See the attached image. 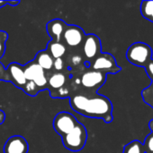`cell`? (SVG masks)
<instances>
[{"label": "cell", "instance_id": "ac0fdd59", "mask_svg": "<svg viewBox=\"0 0 153 153\" xmlns=\"http://www.w3.org/2000/svg\"><path fill=\"white\" fill-rule=\"evenodd\" d=\"M123 153H145V151L143 144L140 141L134 140L124 146Z\"/></svg>", "mask_w": 153, "mask_h": 153}, {"label": "cell", "instance_id": "d4e9b609", "mask_svg": "<svg viewBox=\"0 0 153 153\" xmlns=\"http://www.w3.org/2000/svg\"><path fill=\"white\" fill-rule=\"evenodd\" d=\"M20 2L18 1V0H14V1H0V9L2 8V7H4L5 5H6V4H9V5H11V6H15V5H17L18 4H19Z\"/></svg>", "mask_w": 153, "mask_h": 153}, {"label": "cell", "instance_id": "e0dca14e", "mask_svg": "<svg viewBox=\"0 0 153 153\" xmlns=\"http://www.w3.org/2000/svg\"><path fill=\"white\" fill-rule=\"evenodd\" d=\"M141 13L145 19L153 22V0H145L142 2Z\"/></svg>", "mask_w": 153, "mask_h": 153}, {"label": "cell", "instance_id": "4fadbf2b", "mask_svg": "<svg viewBox=\"0 0 153 153\" xmlns=\"http://www.w3.org/2000/svg\"><path fill=\"white\" fill-rule=\"evenodd\" d=\"M68 77L62 72H55L48 77V91L52 96L58 90L66 87Z\"/></svg>", "mask_w": 153, "mask_h": 153}, {"label": "cell", "instance_id": "8992f818", "mask_svg": "<svg viewBox=\"0 0 153 153\" xmlns=\"http://www.w3.org/2000/svg\"><path fill=\"white\" fill-rule=\"evenodd\" d=\"M23 73L26 81L33 82L40 91L48 90V77L45 72L33 60L23 66Z\"/></svg>", "mask_w": 153, "mask_h": 153}, {"label": "cell", "instance_id": "8fae6325", "mask_svg": "<svg viewBox=\"0 0 153 153\" xmlns=\"http://www.w3.org/2000/svg\"><path fill=\"white\" fill-rule=\"evenodd\" d=\"M29 144L21 135L11 136L5 143L4 153H28Z\"/></svg>", "mask_w": 153, "mask_h": 153}, {"label": "cell", "instance_id": "30bf717a", "mask_svg": "<svg viewBox=\"0 0 153 153\" xmlns=\"http://www.w3.org/2000/svg\"><path fill=\"white\" fill-rule=\"evenodd\" d=\"M6 71L8 74L9 82L13 83L15 87L23 90L27 82L23 73V66L18 63L13 62L6 67Z\"/></svg>", "mask_w": 153, "mask_h": 153}, {"label": "cell", "instance_id": "603a6c76", "mask_svg": "<svg viewBox=\"0 0 153 153\" xmlns=\"http://www.w3.org/2000/svg\"><path fill=\"white\" fill-rule=\"evenodd\" d=\"M64 61L62 58H57L54 59L53 62V69L57 72H61L64 69Z\"/></svg>", "mask_w": 153, "mask_h": 153}, {"label": "cell", "instance_id": "52a82bcc", "mask_svg": "<svg viewBox=\"0 0 153 153\" xmlns=\"http://www.w3.org/2000/svg\"><path fill=\"white\" fill-rule=\"evenodd\" d=\"M79 122L70 113L62 111L58 113L53 119V128L61 137L69 134Z\"/></svg>", "mask_w": 153, "mask_h": 153}, {"label": "cell", "instance_id": "cb8c5ba5", "mask_svg": "<svg viewBox=\"0 0 153 153\" xmlns=\"http://www.w3.org/2000/svg\"><path fill=\"white\" fill-rule=\"evenodd\" d=\"M145 71H146V74H148V76L151 79V81H153V59H151V62L146 65Z\"/></svg>", "mask_w": 153, "mask_h": 153}, {"label": "cell", "instance_id": "44dd1931", "mask_svg": "<svg viewBox=\"0 0 153 153\" xmlns=\"http://www.w3.org/2000/svg\"><path fill=\"white\" fill-rule=\"evenodd\" d=\"M85 63V61L83 60V56H79V55H72L70 56L69 57V68L70 69H73L74 68H77L80 65H82L83 64Z\"/></svg>", "mask_w": 153, "mask_h": 153}, {"label": "cell", "instance_id": "2e32d148", "mask_svg": "<svg viewBox=\"0 0 153 153\" xmlns=\"http://www.w3.org/2000/svg\"><path fill=\"white\" fill-rule=\"evenodd\" d=\"M7 39H8V33L5 30H0V59L5 55ZM0 81L9 82L6 68L3 65L2 63H0Z\"/></svg>", "mask_w": 153, "mask_h": 153}, {"label": "cell", "instance_id": "9a60e30c", "mask_svg": "<svg viewBox=\"0 0 153 153\" xmlns=\"http://www.w3.org/2000/svg\"><path fill=\"white\" fill-rule=\"evenodd\" d=\"M46 51L52 56L53 59L62 58V56H64L66 55L67 48H66V45L62 42H57V41L50 40V41H49V43L47 45Z\"/></svg>", "mask_w": 153, "mask_h": 153}, {"label": "cell", "instance_id": "ba28073f", "mask_svg": "<svg viewBox=\"0 0 153 153\" xmlns=\"http://www.w3.org/2000/svg\"><path fill=\"white\" fill-rule=\"evenodd\" d=\"M82 52L85 62L91 63L97 56L102 53L101 40L96 34H87L82 44Z\"/></svg>", "mask_w": 153, "mask_h": 153}, {"label": "cell", "instance_id": "3957f363", "mask_svg": "<svg viewBox=\"0 0 153 153\" xmlns=\"http://www.w3.org/2000/svg\"><path fill=\"white\" fill-rule=\"evenodd\" d=\"M63 146L70 152H80L85 147L87 141V132L86 127L78 123L75 128L68 134L61 137Z\"/></svg>", "mask_w": 153, "mask_h": 153}, {"label": "cell", "instance_id": "ffe728a7", "mask_svg": "<svg viewBox=\"0 0 153 153\" xmlns=\"http://www.w3.org/2000/svg\"><path fill=\"white\" fill-rule=\"evenodd\" d=\"M27 95L31 96V97H34L36 96L41 91L39 90V88L35 85V83L32 81H27L26 82V84L23 90Z\"/></svg>", "mask_w": 153, "mask_h": 153}, {"label": "cell", "instance_id": "9c48e42d", "mask_svg": "<svg viewBox=\"0 0 153 153\" xmlns=\"http://www.w3.org/2000/svg\"><path fill=\"white\" fill-rule=\"evenodd\" d=\"M86 35L87 34L81 27L74 24H67L62 34V39L67 46L70 48H78L82 46Z\"/></svg>", "mask_w": 153, "mask_h": 153}, {"label": "cell", "instance_id": "7402d4cb", "mask_svg": "<svg viewBox=\"0 0 153 153\" xmlns=\"http://www.w3.org/2000/svg\"><path fill=\"white\" fill-rule=\"evenodd\" d=\"M151 133L146 137L143 144L145 153H153V128H151Z\"/></svg>", "mask_w": 153, "mask_h": 153}, {"label": "cell", "instance_id": "d6986e66", "mask_svg": "<svg viewBox=\"0 0 153 153\" xmlns=\"http://www.w3.org/2000/svg\"><path fill=\"white\" fill-rule=\"evenodd\" d=\"M142 97L144 102L153 108V81H151V84L149 87L142 91Z\"/></svg>", "mask_w": 153, "mask_h": 153}, {"label": "cell", "instance_id": "5bb4252c", "mask_svg": "<svg viewBox=\"0 0 153 153\" xmlns=\"http://www.w3.org/2000/svg\"><path fill=\"white\" fill-rule=\"evenodd\" d=\"M33 61L44 71V72H49L53 68V62L54 59L52 58V56L45 50H41L39 51Z\"/></svg>", "mask_w": 153, "mask_h": 153}, {"label": "cell", "instance_id": "277c9868", "mask_svg": "<svg viewBox=\"0 0 153 153\" xmlns=\"http://www.w3.org/2000/svg\"><path fill=\"white\" fill-rule=\"evenodd\" d=\"M107 74L103 72L89 70L82 73L80 75V85L87 90L88 94H96L97 91L105 84Z\"/></svg>", "mask_w": 153, "mask_h": 153}, {"label": "cell", "instance_id": "7a4b0ae2", "mask_svg": "<svg viewBox=\"0 0 153 153\" xmlns=\"http://www.w3.org/2000/svg\"><path fill=\"white\" fill-rule=\"evenodd\" d=\"M126 58L132 65L145 68L152 59V49L144 42H135L127 49Z\"/></svg>", "mask_w": 153, "mask_h": 153}, {"label": "cell", "instance_id": "7c38bea8", "mask_svg": "<svg viewBox=\"0 0 153 153\" xmlns=\"http://www.w3.org/2000/svg\"><path fill=\"white\" fill-rule=\"evenodd\" d=\"M67 26V23L61 19H53L46 24L48 35L53 41L61 42L62 34Z\"/></svg>", "mask_w": 153, "mask_h": 153}, {"label": "cell", "instance_id": "6da1fadb", "mask_svg": "<svg viewBox=\"0 0 153 153\" xmlns=\"http://www.w3.org/2000/svg\"><path fill=\"white\" fill-rule=\"evenodd\" d=\"M71 108L87 117L99 118L110 124L113 117V104L108 98L103 95L76 93L69 96Z\"/></svg>", "mask_w": 153, "mask_h": 153}, {"label": "cell", "instance_id": "484cf974", "mask_svg": "<svg viewBox=\"0 0 153 153\" xmlns=\"http://www.w3.org/2000/svg\"><path fill=\"white\" fill-rule=\"evenodd\" d=\"M5 114L4 111L0 110V125H2L5 122Z\"/></svg>", "mask_w": 153, "mask_h": 153}, {"label": "cell", "instance_id": "5b68a950", "mask_svg": "<svg viewBox=\"0 0 153 153\" xmlns=\"http://www.w3.org/2000/svg\"><path fill=\"white\" fill-rule=\"evenodd\" d=\"M87 69L103 72L106 74H117L122 70V68L117 65V62L112 54L103 52L97 56L91 63H89Z\"/></svg>", "mask_w": 153, "mask_h": 153}]
</instances>
